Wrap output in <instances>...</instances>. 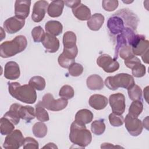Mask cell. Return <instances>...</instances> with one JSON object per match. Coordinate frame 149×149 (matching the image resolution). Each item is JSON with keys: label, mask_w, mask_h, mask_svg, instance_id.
<instances>
[{"label": "cell", "mask_w": 149, "mask_h": 149, "mask_svg": "<svg viewBox=\"0 0 149 149\" xmlns=\"http://www.w3.org/2000/svg\"><path fill=\"white\" fill-rule=\"evenodd\" d=\"M107 26L109 32L113 35L120 34L125 28L123 20L120 16L115 15L109 18Z\"/></svg>", "instance_id": "5bb4252c"}, {"label": "cell", "mask_w": 149, "mask_h": 149, "mask_svg": "<svg viewBox=\"0 0 149 149\" xmlns=\"http://www.w3.org/2000/svg\"><path fill=\"white\" fill-rule=\"evenodd\" d=\"M69 139L74 145L81 148H85L91 142L92 136L86 125L79 124L74 121L70 126Z\"/></svg>", "instance_id": "7a4b0ae2"}, {"label": "cell", "mask_w": 149, "mask_h": 149, "mask_svg": "<svg viewBox=\"0 0 149 149\" xmlns=\"http://www.w3.org/2000/svg\"><path fill=\"white\" fill-rule=\"evenodd\" d=\"M108 100L107 98L101 94H93L88 100V104L91 107L96 110L104 109L108 105Z\"/></svg>", "instance_id": "d6986e66"}, {"label": "cell", "mask_w": 149, "mask_h": 149, "mask_svg": "<svg viewBox=\"0 0 149 149\" xmlns=\"http://www.w3.org/2000/svg\"><path fill=\"white\" fill-rule=\"evenodd\" d=\"M74 90L73 87L69 85H64L63 86L59 92V95L62 98L65 100H69L73 97L74 96Z\"/></svg>", "instance_id": "8d00e7d4"}, {"label": "cell", "mask_w": 149, "mask_h": 149, "mask_svg": "<svg viewBox=\"0 0 149 149\" xmlns=\"http://www.w3.org/2000/svg\"><path fill=\"white\" fill-rule=\"evenodd\" d=\"M125 127L129 133L133 136L140 135L143 129L141 121L138 119V117H134L130 114H127L125 120Z\"/></svg>", "instance_id": "9c48e42d"}, {"label": "cell", "mask_w": 149, "mask_h": 149, "mask_svg": "<svg viewBox=\"0 0 149 149\" xmlns=\"http://www.w3.org/2000/svg\"><path fill=\"white\" fill-rule=\"evenodd\" d=\"M24 138L20 130L16 129L5 137L3 147L7 149H17L23 146Z\"/></svg>", "instance_id": "8992f818"}, {"label": "cell", "mask_w": 149, "mask_h": 149, "mask_svg": "<svg viewBox=\"0 0 149 149\" xmlns=\"http://www.w3.org/2000/svg\"><path fill=\"white\" fill-rule=\"evenodd\" d=\"M148 51H147L145 54H144L142 56H141V58H142V59L143 61V62L146 63H148Z\"/></svg>", "instance_id": "c3c4849f"}, {"label": "cell", "mask_w": 149, "mask_h": 149, "mask_svg": "<svg viewBox=\"0 0 149 149\" xmlns=\"http://www.w3.org/2000/svg\"><path fill=\"white\" fill-rule=\"evenodd\" d=\"M43 148H58L57 146L53 143H49L47 144L45 146L43 147Z\"/></svg>", "instance_id": "7dc6e473"}, {"label": "cell", "mask_w": 149, "mask_h": 149, "mask_svg": "<svg viewBox=\"0 0 149 149\" xmlns=\"http://www.w3.org/2000/svg\"><path fill=\"white\" fill-rule=\"evenodd\" d=\"M102 6L105 10L112 12L118 8V1L116 0H104L102 2Z\"/></svg>", "instance_id": "7bdbcfd3"}, {"label": "cell", "mask_w": 149, "mask_h": 149, "mask_svg": "<svg viewBox=\"0 0 149 149\" xmlns=\"http://www.w3.org/2000/svg\"><path fill=\"white\" fill-rule=\"evenodd\" d=\"M41 102L45 108L52 111H61L65 109L68 104L67 100L62 98L55 100L51 93L45 94Z\"/></svg>", "instance_id": "5b68a950"}, {"label": "cell", "mask_w": 149, "mask_h": 149, "mask_svg": "<svg viewBox=\"0 0 149 149\" xmlns=\"http://www.w3.org/2000/svg\"><path fill=\"white\" fill-rule=\"evenodd\" d=\"M113 15L120 16L123 20L125 24L127 26L126 27H130L133 30L136 29L138 23V18L132 11L127 9H122L115 13Z\"/></svg>", "instance_id": "4fadbf2b"}, {"label": "cell", "mask_w": 149, "mask_h": 149, "mask_svg": "<svg viewBox=\"0 0 149 149\" xmlns=\"http://www.w3.org/2000/svg\"><path fill=\"white\" fill-rule=\"evenodd\" d=\"M91 132L96 135H101L104 133L105 130V125L102 119L95 120L93 121L91 125Z\"/></svg>", "instance_id": "e575fe53"}, {"label": "cell", "mask_w": 149, "mask_h": 149, "mask_svg": "<svg viewBox=\"0 0 149 149\" xmlns=\"http://www.w3.org/2000/svg\"><path fill=\"white\" fill-rule=\"evenodd\" d=\"M72 12L73 15L80 20H88L91 17L90 9L88 7L82 3H80L74 8H73Z\"/></svg>", "instance_id": "44dd1931"}, {"label": "cell", "mask_w": 149, "mask_h": 149, "mask_svg": "<svg viewBox=\"0 0 149 149\" xmlns=\"http://www.w3.org/2000/svg\"><path fill=\"white\" fill-rule=\"evenodd\" d=\"M48 6V3L46 1L41 0L36 2L31 15L32 20L36 23L40 22L45 16Z\"/></svg>", "instance_id": "9a60e30c"}, {"label": "cell", "mask_w": 149, "mask_h": 149, "mask_svg": "<svg viewBox=\"0 0 149 149\" xmlns=\"http://www.w3.org/2000/svg\"><path fill=\"white\" fill-rule=\"evenodd\" d=\"M122 148V147L119 146H114L113 144L108 143H104L101 144V148Z\"/></svg>", "instance_id": "bcb514c9"}, {"label": "cell", "mask_w": 149, "mask_h": 149, "mask_svg": "<svg viewBox=\"0 0 149 149\" xmlns=\"http://www.w3.org/2000/svg\"><path fill=\"white\" fill-rule=\"evenodd\" d=\"M20 106V104L17 103L12 104L9 110L3 115V117L8 119L15 125L18 124L20 121V118L19 115V109Z\"/></svg>", "instance_id": "484cf974"}, {"label": "cell", "mask_w": 149, "mask_h": 149, "mask_svg": "<svg viewBox=\"0 0 149 149\" xmlns=\"http://www.w3.org/2000/svg\"><path fill=\"white\" fill-rule=\"evenodd\" d=\"M108 118L110 124L115 127L120 126L124 123V119L122 115H118L112 112L109 114Z\"/></svg>", "instance_id": "74e56055"}, {"label": "cell", "mask_w": 149, "mask_h": 149, "mask_svg": "<svg viewBox=\"0 0 149 149\" xmlns=\"http://www.w3.org/2000/svg\"><path fill=\"white\" fill-rule=\"evenodd\" d=\"M123 2L124 3H130L133 2V1H123Z\"/></svg>", "instance_id": "816d5d0a"}, {"label": "cell", "mask_w": 149, "mask_h": 149, "mask_svg": "<svg viewBox=\"0 0 149 149\" xmlns=\"http://www.w3.org/2000/svg\"><path fill=\"white\" fill-rule=\"evenodd\" d=\"M35 112L37 119L41 122H47L49 119V115L43 106L42 102L39 101L36 105Z\"/></svg>", "instance_id": "f546056e"}, {"label": "cell", "mask_w": 149, "mask_h": 149, "mask_svg": "<svg viewBox=\"0 0 149 149\" xmlns=\"http://www.w3.org/2000/svg\"><path fill=\"white\" fill-rule=\"evenodd\" d=\"M38 141L33 137H27L24 138L23 144V148L26 149H37L38 148Z\"/></svg>", "instance_id": "b9f144b4"}, {"label": "cell", "mask_w": 149, "mask_h": 149, "mask_svg": "<svg viewBox=\"0 0 149 149\" xmlns=\"http://www.w3.org/2000/svg\"><path fill=\"white\" fill-rule=\"evenodd\" d=\"M143 109V105L141 101H133L129 108L128 113L133 116L138 117Z\"/></svg>", "instance_id": "836d02e7"}, {"label": "cell", "mask_w": 149, "mask_h": 149, "mask_svg": "<svg viewBox=\"0 0 149 149\" xmlns=\"http://www.w3.org/2000/svg\"><path fill=\"white\" fill-rule=\"evenodd\" d=\"M31 36L34 42H42L45 36V33L41 26H38L33 29L31 30Z\"/></svg>", "instance_id": "d590c367"}, {"label": "cell", "mask_w": 149, "mask_h": 149, "mask_svg": "<svg viewBox=\"0 0 149 149\" xmlns=\"http://www.w3.org/2000/svg\"><path fill=\"white\" fill-rule=\"evenodd\" d=\"M105 20L104 16L101 13H94L87 20V25L93 31H98L102 26Z\"/></svg>", "instance_id": "603a6c76"}, {"label": "cell", "mask_w": 149, "mask_h": 149, "mask_svg": "<svg viewBox=\"0 0 149 149\" xmlns=\"http://www.w3.org/2000/svg\"><path fill=\"white\" fill-rule=\"evenodd\" d=\"M148 116H147L145 119H144V120H143V126H144V127H145L147 130L148 129Z\"/></svg>", "instance_id": "f907efd6"}, {"label": "cell", "mask_w": 149, "mask_h": 149, "mask_svg": "<svg viewBox=\"0 0 149 149\" xmlns=\"http://www.w3.org/2000/svg\"><path fill=\"white\" fill-rule=\"evenodd\" d=\"M127 93L131 100L141 101L142 90L138 85L134 84L133 86L127 89Z\"/></svg>", "instance_id": "d6a6232c"}, {"label": "cell", "mask_w": 149, "mask_h": 149, "mask_svg": "<svg viewBox=\"0 0 149 149\" xmlns=\"http://www.w3.org/2000/svg\"><path fill=\"white\" fill-rule=\"evenodd\" d=\"M19 115L21 119L27 122H30L31 120L34 119L36 112L32 107L29 105L23 106L20 105L19 109Z\"/></svg>", "instance_id": "4316f807"}, {"label": "cell", "mask_w": 149, "mask_h": 149, "mask_svg": "<svg viewBox=\"0 0 149 149\" xmlns=\"http://www.w3.org/2000/svg\"><path fill=\"white\" fill-rule=\"evenodd\" d=\"M8 90L11 96L26 104H34L37 100L36 90L29 84L21 85L18 82L8 83Z\"/></svg>", "instance_id": "6da1fadb"}, {"label": "cell", "mask_w": 149, "mask_h": 149, "mask_svg": "<svg viewBox=\"0 0 149 149\" xmlns=\"http://www.w3.org/2000/svg\"><path fill=\"white\" fill-rule=\"evenodd\" d=\"M105 86L111 90H116L119 87L128 89L134 84V78L129 74L121 73L113 76H108L105 80Z\"/></svg>", "instance_id": "277c9868"}, {"label": "cell", "mask_w": 149, "mask_h": 149, "mask_svg": "<svg viewBox=\"0 0 149 149\" xmlns=\"http://www.w3.org/2000/svg\"><path fill=\"white\" fill-rule=\"evenodd\" d=\"M97 64L105 72L113 73L119 68V63L108 54H102L97 59Z\"/></svg>", "instance_id": "ba28073f"}, {"label": "cell", "mask_w": 149, "mask_h": 149, "mask_svg": "<svg viewBox=\"0 0 149 149\" xmlns=\"http://www.w3.org/2000/svg\"><path fill=\"white\" fill-rule=\"evenodd\" d=\"M29 84L33 87L35 90L41 91L45 88L46 83L44 78L40 76H36L32 77L30 79Z\"/></svg>", "instance_id": "1f68e13d"}, {"label": "cell", "mask_w": 149, "mask_h": 149, "mask_svg": "<svg viewBox=\"0 0 149 149\" xmlns=\"http://www.w3.org/2000/svg\"><path fill=\"white\" fill-rule=\"evenodd\" d=\"M64 3L66 6L71 8H74L79 5L81 3V1L80 0H73V1H65Z\"/></svg>", "instance_id": "f6af8a7d"}, {"label": "cell", "mask_w": 149, "mask_h": 149, "mask_svg": "<svg viewBox=\"0 0 149 149\" xmlns=\"http://www.w3.org/2000/svg\"><path fill=\"white\" fill-rule=\"evenodd\" d=\"M27 45L25 36L19 35L10 41H6L0 45V56L3 58L12 57L23 51Z\"/></svg>", "instance_id": "3957f363"}, {"label": "cell", "mask_w": 149, "mask_h": 149, "mask_svg": "<svg viewBox=\"0 0 149 149\" xmlns=\"http://www.w3.org/2000/svg\"><path fill=\"white\" fill-rule=\"evenodd\" d=\"M86 84L90 90H98L103 88L104 84L100 76L98 74H92L87 77Z\"/></svg>", "instance_id": "cb8c5ba5"}, {"label": "cell", "mask_w": 149, "mask_h": 149, "mask_svg": "<svg viewBox=\"0 0 149 149\" xmlns=\"http://www.w3.org/2000/svg\"><path fill=\"white\" fill-rule=\"evenodd\" d=\"M68 72L72 76H79L83 72V67L81 64L74 62L69 66L68 68Z\"/></svg>", "instance_id": "f35d334b"}, {"label": "cell", "mask_w": 149, "mask_h": 149, "mask_svg": "<svg viewBox=\"0 0 149 149\" xmlns=\"http://www.w3.org/2000/svg\"><path fill=\"white\" fill-rule=\"evenodd\" d=\"M78 54L77 45L70 48H63L62 54L58 58L59 65L63 68H69V66L74 63V59Z\"/></svg>", "instance_id": "52a82bcc"}, {"label": "cell", "mask_w": 149, "mask_h": 149, "mask_svg": "<svg viewBox=\"0 0 149 149\" xmlns=\"http://www.w3.org/2000/svg\"><path fill=\"white\" fill-rule=\"evenodd\" d=\"M15 125L8 119L2 117L0 119V132L2 135H8L14 130Z\"/></svg>", "instance_id": "f1b7e54d"}, {"label": "cell", "mask_w": 149, "mask_h": 149, "mask_svg": "<svg viewBox=\"0 0 149 149\" xmlns=\"http://www.w3.org/2000/svg\"><path fill=\"white\" fill-rule=\"evenodd\" d=\"M132 73L136 77H143L146 73V66L141 63L136 65L132 69Z\"/></svg>", "instance_id": "ab89813d"}, {"label": "cell", "mask_w": 149, "mask_h": 149, "mask_svg": "<svg viewBox=\"0 0 149 149\" xmlns=\"http://www.w3.org/2000/svg\"><path fill=\"white\" fill-rule=\"evenodd\" d=\"M118 55H119L120 57L124 60H126L134 56V55L132 52V47L129 45H125L120 48L119 51Z\"/></svg>", "instance_id": "60d3db41"}, {"label": "cell", "mask_w": 149, "mask_h": 149, "mask_svg": "<svg viewBox=\"0 0 149 149\" xmlns=\"http://www.w3.org/2000/svg\"><path fill=\"white\" fill-rule=\"evenodd\" d=\"M131 47L132 52L134 55L142 56L147 51H149V41L146 40L144 36L136 34Z\"/></svg>", "instance_id": "8fae6325"}, {"label": "cell", "mask_w": 149, "mask_h": 149, "mask_svg": "<svg viewBox=\"0 0 149 149\" xmlns=\"http://www.w3.org/2000/svg\"><path fill=\"white\" fill-rule=\"evenodd\" d=\"M93 119V113L87 109H82L77 112L75 115L74 121L79 124L86 125L90 123Z\"/></svg>", "instance_id": "7402d4cb"}, {"label": "cell", "mask_w": 149, "mask_h": 149, "mask_svg": "<svg viewBox=\"0 0 149 149\" xmlns=\"http://www.w3.org/2000/svg\"><path fill=\"white\" fill-rule=\"evenodd\" d=\"M32 132L36 137L43 138L47 135V127L42 122H38L33 125Z\"/></svg>", "instance_id": "4dcf8cb0"}, {"label": "cell", "mask_w": 149, "mask_h": 149, "mask_svg": "<svg viewBox=\"0 0 149 149\" xmlns=\"http://www.w3.org/2000/svg\"><path fill=\"white\" fill-rule=\"evenodd\" d=\"M25 24V20L16 16L7 19L3 24L4 30L9 34H14L20 31Z\"/></svg>", "instance_id": "7c38bea8"}, {"label": "cell", "mask_w": 149, "mask_h": 149, "mask_svg": "<svg viewBox=\"0 0 149 149\" xmlns=\"http://www.w3.org/2000/svg\"><path fill=\"white\" fill-rule=\"evenodd\" d=\"M109 103L112 112L118 115H122L125 111V97L118 93L111 94L109 97Z\"/></svg>", "instance_id": "30bf717a"}, {"label": "cell", "mask_w": 149, "mask_h": 149, "mask_svg": "<svg viewBox=\"0 0 149 149\" xmlns=\"http://www.w3.org/2000/svg\"><path fill=\"white\" fill-rule=\"evenodd\" d=\"M124 63L126 67H127L128 68L132 69L136 65L141 63V61L139 58H137V56H136L134 55L130 58H128V59L125 60Z\"/></svg>", "instance_id": "ee69618b"}, {"label": "cell", "mask_w": 149, "mask_h": 149, "mask_svg": "<svg viewBox=\"0 0 149 149\" xmlns=\"http://www.w3.org/2000/svg\"><path fill=\"white\" fill-rule=\"evenodd\" d=\"M31 3L30 1H16L15 4V16L22 19H25L27 17L30 13Z\"/></svg>", "instance_id": "2e32d148"}, {"label": "cell", "mask_w": 149, "mask_h": 149, "mask_svg": "<svg viewBox=\"0 0 149 149\" xmlns=\"http://www.w3.org/2000/svg\"><path fill=\"white\" fill-rule=\"evenodd\" d=\"M76 36L73 31H68L63 36V48H70L76 46Z\"/></svg>", "instance_id": "83f0119b"}, {"label": "cell", "mask_w": 149, "mask_h": 149, "mask_svg": "<svg viewBox=\"0 0 149 149\" xmlns=\"http://www.w3.org/2000/svg\"><path fill=\"white\" fill-rule=\"evenodd\" d=\"M148 86H147L144 89V97L146 99V101H147V103L148 102Z\"/></svg>", "instance_id": "681fc988"}, {"label": "cell", "mask_w": 149, "mask_h": 149, "mask_svg": "<svg viewBox=\"0 0 149 149\" xmlns=\"http://www.w3.org/2000/svg\"><path fill=\"white\" fill-rule=\"evenodd\" d=\"M46 52L49 53H55L59 48V41L55 37L48 33L45 34L44 40L41 42Z\"/></svg>", "instance_id": "ac0fdd59"}, {"label": "cell", "mask_w": 149, "mask_h": 149, "mask_svg": "<svg viewBox=\"0 0 149 149\" xmlns=\"http://www.w3.org/2000/svg\"><path fill=\"white\" fill-rule=\"evenodd\" d=\"M20 70L19 65L14 61L8 62L4 69V77L9 80H15L19 77Z\"/></svg>", "instance_id": "e0dca14e"}, {"label": "cell", "mask_w": 149, "mask_h": 149, "mask_svg": "<svg viewBox=\"0 0 149 149\" xmlns=\"http://www.w3.org/2000/svg\"><path fill=\"white\" fill-rule=\"evenodd\" d=\"M45 29L47 33L54 36H57L62 33L63 26L58 21L49 20L45 23Z\"/></svg>", "instance_id": "d4e9b609"}, {"label": "cell", "mask_w": 149, "mask_h": 149, "mask_svg": "<svg viewBox=\"0 0 149 149\" xmlns=\"http://www.w3.org/2000/svg\"><path fill=\"white\" fill-rule=\"evenodd\" d=\"M65 3L63 1L56 0L52 1L48 5L47 8L48 15L51 17H57L60 16L63 12Z\"/></svg>", "instance_id": "ffe728a7"}]
</instances>
